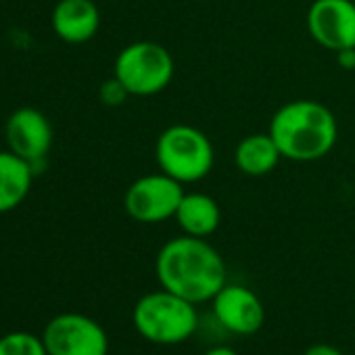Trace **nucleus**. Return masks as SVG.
<instances>
[{"label":"nucleus","instance_id":"19","mask_svg":"<svg viewBox=\"0 0 355 355\" xmlns=\"http://www.w3.org/2000/svg\"><path fill=\"white\" fill-rule=\"evenodd\" d=\"M203 355H239V353L230 347H214V349L205 351Z\"/></svg>","mask_w":355,"mask_h":355},{"label":"nucleus","instance_id":"8","mask_svg":"<svg viewBox=\"0 0 355 355\" xmlns=\"http://www.w3.org/2000/svg\"><path fill=\"white\" fill-rule=\"evenodd\" d=\"M307 32L315 44L330 53L355 49V3L313 0L307 11Z\"/></svg>","mask_w":355,"mask_h":355},{"label":"nucleus","instance_id":"7","mask_svg":"<svg viewBox=\"0 0 355 355\" xmlns=\"http://www.w3.org/2000/svg\"><path fill=\"white\" fill-rule=\"evenodd\" d=\"M49 355H107L109 338L105 328L84 313L55 315L42 334Z\"/></svg>","mask_w":355,"mask_h":355},{"label":"nucleus","instance_id":"3","mask_svg":"<svg viewBox=\"0 0 355 355\" xmlns=\"http://www.w3.org/2000/svg\"><path fill=\"white\" fill-rule=\"evenodd\" d=\"M132 322L142 338L155 345H178L197 332L199 315L195 303L161 288L138 299Z\"/></svg>","mask_w":355,"mask_h":355},{"label":"nucleus","instance_id":"9","mask_svg":"<svg viewBox=\"0 0 355 355\" xmlns=\"http://www.w3.org/2000/svg\"><path fill=\"white\" fill-rule=\"evenodd\" d=\"M216 320L232 334H255L266 320L261 299L243 284H224V288L211 299Z\"/></svg>","mask_w":355,"mask_h":355},{"label":"nucleus","instance_id":"12","mask_svg":"<svg viewBox=\"0 0 355 355\" xmlns=\"http://www.w3.org/2000/svg\"><path fill=\"white\" fill-rule=\"evenodd\" d=\"M175 222L184 234L207 239L222 224V209L218 201L205 193H184L175 211Z\"/></svg>","mask_w":355,"mask_h":355},{"label":"nucleus","instance_id":"11","mask_svg":"<svg viewBox=\"0 0 355 355\" xmlns=\"http://www.w3.org/2000/svg\"><path fill=\"white\" fill-rule=\"evenodd\" d=\"M53 30L69 44L92 40L101 28V13L92 0H59L53 9Z\"/></svg>","mask_w":355,"mask_h":355},{"label":"nucleus","instance_id":"6","mask_svg":"<svg viewBox=\"0 0 355 355\" xmlns=\"http://www.w3.org/2000/svg\"><path fill=\"white\" fill-rule=\"evenodd\" d=\"M184 193V184L173 180L171 175L163 171L146 173L130 184L123 207L138 224H161L175 218Z\"/></svg>","mask_w":355,"mask_h":355},{"label":"nucleus","instance_id":"13","mask_svg":"<svg viewBox=\"0 0 355 355\" xmlns=\"http://www.w3.org/2000/svg\"><path fill=\"white\" fill-rule=\"evenodd\" d=\"M34 165L13 150L0 153V214H7L24 203L32 189Z\"/></svg>","mask_w":355,"mask_h":355},{"label":"nucleus","instance_id":"10","mask_svg":"<svg viewBox=\"0 0 355 355\" xmlns=\"http://www.w3.org/2000/svg\"><path fill=\"white\" fill-rule=\"evenodd\" d=\"M5 136L11 150L32 165L42 161L53 144V128L44 113L38 109H17L5 125Z\"/></svg>","mask_w":355,"mask_h":355},{"label":"nucleus","instance_id":"2","mask_svg":"<svg viewBox=\"0 0 355 355\" xmlns=\"http://www.w3.org/2000/svg\"><path fill=\"white\" fill-rule=\"evenodd\" d=\"M270 136L284 159L309 163L326 157L334 148L338 125L326 105L303 98L291 101L274 113Z\"/></svg>","mask_w":355,"mask_h":355},{"label":"nucleus","instance_id":"17","mask_svg":"<svg viewBox=\"0 0 355 355\" xmlns=\"http://www.w3.org/2000/svg\"><path fill=\"white\" fill-rule=\"evenodd\" d=\"M303 355H343V353L336 347H332V345L320 343V345H311Z\"/></svg>","mask_w":355,"mask_h":355},{"label":"nucleus","instance_id":"15","mask_svg":"<svg viewBox=\"0 0 355 355\" xmlns=\"http://www.w3.org/2000/svg\"><path fill=\"white\" fill-rule=\"evenodd\" d=\"M0 355H49V351L42 338L17 330L0 338Z\"/></svg>","mask_w":355,"mask_h":355},{"label":"nucleus","instance_id":"4","mask_svg":"<svg viewBox=\"0 0 355 355\" xmlns=\"http://www.w3.org/2000/svg\"><path fill=\"white\" fill-rule=\"evenodd\" d=\"M155 157L163 173L180 184H193L209 175L214 167V144L199 128L173 123L157 138Z\"/></svg>","mask_w":355,"mask_h":355},{"label":"nucleus","instance_id":"5","mask_svg":"<svg viewBox=\"0 0 355 355\" xmlns=\"http://www.w3.org/2000/svg\"><path fill=\"white\" fill-rule=\"evenodd\" d=\"M173 71V57L165 46L140 40L119 51L113 78L130 96H153L171 84Z\"/></svg>","mask_w":355,"mask_h":355},{"label":"nucleus","instance_id":"14","mask_svg":"<svg viewBox=\"0 0 355 355\" xmlns=\"http://www.w3.org/2000/svg\"><path fill=\"white\" fill-rule=\"evenodd\" d=\"M282 159L278 144L268 134H249L245 136L234 148V163L236 167L251 178L268 175L276 169L278 161Z\"/></svg>","mask_w":355,"mask_h":355},{"label":"nucleus","instance_id":"16","mask_svg":"<svg viewBox=\"0 0 355 355\" xmlns=\"http://www.w3.org/2000/svg\"><path fill=\"white\" fill-rule=\"evenodd\" d=\"M125 96H130L128 94V90L113 78V80H107L105 84H103V88H101V98H103V103L105 105H121L123 101H125Z\"/></svg>","mask_w":355,"mask_h":355},{"label":"nucleus","instance_id":"18","mask_svg":"<svg viewBox=\"0 0 355 355\" xmlns=\"http://www.w3.org/2000/svg\"><path fill=\"white\" fill-rule=\"evenodd\" d=\"M336 55V61L343 69H353L355 67V49H347V51H340V53H334Z\"/></svg>","mask_w":355,"mask_h":355},{"label":"nucleus","instance_id":"1","mask_svg":"<svg viewBox=\"0 0 355 355\" xmlns=\"http://www.w3.org/2000/svg\"><path fill=\"white\" fill-rule=\"evenodd\" d=\"M161 288L191 303L211 301L226 284V263L222 255L197 236L167 241L155 261Z\"/></svg>","mask_w":355,"mask_h":355}]
</instances>
